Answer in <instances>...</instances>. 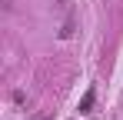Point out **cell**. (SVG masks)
<instances>
[{"instance_id": "cell-1", "label": "cell", "mask_w": 123, "mask_h": 120, "mask_svg": "<svg viewBox=\"0 0 123 120\" xmlns=\"http://www.w3.org/2000/svg\"><path fill=\"white\" fill-rule=\"evenodd\" d=\"M93 100H97V90L90 87V90L83 93V100H80V107H77V110H80V113H93Z\"/></svg>"}, {"instance_id": "cell-2", "label": "cell", "mask_w": 123, "mask_h": 120, "mask_svg": "<svg viewBox=\"0 0 123 120\" xmlns=\"http://www.w3.org/2000/svg\"><path fill=\"white\" fill-rule=\"evenodd\" d=\"M70 33H73V17H67V23H63V30H60V37L67 40V37H70Z\"/></svg>"}]
</instances>
